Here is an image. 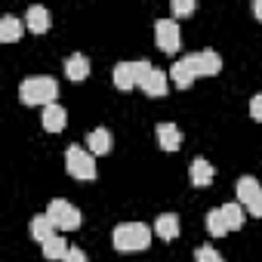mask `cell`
<instances>
[{
    "instance_id": "6da1fadb",
    "label": "cell",
    "mask_w": 262,
    "mask_h": 262,
    "mask_svg": "<svg viewBox=\"0 0 262 262\" xmlns=\"http://www.w3.org/2000/svg\"><path fill=\"white\" fill-rule=\"evenodd\" d=\"M111 244L120 253H139V250L151 247V228L145 222H120L111 231Z\"/></svg>"
},
{
    "instance_id": "7a4b0ae2",
    "label": "cell",
    "mask_w": 262,
    "mask_h": 262,
    "mask_svg": "<svg viewBox=\"0 0 262 262\" xmlns=\"http://www.w3.org/2000/svg\"><path fill=\"white\" fill-rule=\"evenodd\" d=\"M56 96H59V83L53 77H28L19 86V99L25 105H43L47 108V105H53Z\"/></svg>"
},
{
    "instance_id": "3957f363",
    "label": "cell",
    "mask_w": 262,
    "mask_h": 262,
    "mask_svg": "<svg viewBox=\"0 0 262 262\" xmlns=\"http://www.w3.org/2000/svg\"><path fill=\"white\" fill-rule=\"evenodd\" d=\"M65 167H68V173H71L74 179H83V182L96 179L93 151H86V148H80V145H71V148L65 151Z\"/></svg>"
},
{
    "instance_id": "277c9868",
    "label": "cell",
    "mask_w": 262,
    "mask_h": 262,
    "mask_svg": "<svg viewBox=\"0 0 262 262\" xmlns=\"http://www.w3.org/2000/svg\"><path fill=\"white\" fill-rule=\"evenodd\" d=\"M47 216L53 219V225L59 231H77L80 228V210L74 204H68V201H53Z\"/></svg>"
},
{
    "instance_id": "5b68a950",
    "label": "cell",
    "mask_w": 262,
    "mask_h": 262,
    "mask_svg": "<svg viewBox=\"0 0 262 262\" xmlns=\"http://www.w3.org/2000/svg\"><path fill=\"white\" fill-rule=\"evenodd\" d=\"M155 40L164 53H176L182 47V34H179V22L176 19H158L155 22Z\"/></svg>"
},
{
    "instance_id": "8992f818",
    "label": "cell",
    "mask_w": 262,
    "mask_h": 262,
    "mask_svg": "<svg viewBox=\"0 0 262 262\" xmlns=\"http://www.w3.org/2000/svg\"><path fill=\"white\" fill-rule=\"evenodd\" d=\"M185 62L194 68V74H198V77H213V74H219V71H222V59H219V53H216V50L191 53V56H185Z\"/></svg>"
},
{
    "instance_id": "52a82bcc",
    "label": "cell",
    "mask_w": 262,
    "mask_h": 262,
    "mask_svg": "<svg viewBox=\"0 0 262 262\" xmlns=\"http://www.w3.org/2000/svg\"><path fill=\"white\" fill-rule=\"evenodd\" d=\"M111 77H114V86L117 90H133V86H139L136 62H117L114 71H111Z\"/></svg>"
},
{
    "instance_id": "ba28073f",
    "label": "cell",
    "mask_w": 262,
    "mask_h": 262,
    "mask_svg": "<svg viewBox=\"0 0 262 262\" xmlns=\"http://www.w3.org/2000/svg\"><path fill=\"white\" fill-rule=\"evenodd\" d=\"M158 142H161L164 151H179V145H182V129L176 123H170V120L158 123Z\"/></svg>"
},
{
    "instance_id": "9c48e42d",
    "label": "cell",
    "mask_w": 262,
    "mask_h": 262,
    "mask_svg": "<svg viewBox=\"0 0 262 262\" xmlns=\"http://www.w3.org/2000/svg\"><path fill=\"white\" fill-rule=\"evenodd\" d=\"M167 86H170V71H161V68H155L148 77H145V83L139 86L145 96H151V99H161L164 93H167Z\"/></svg>"
},
{
    "instance_id": "30bf717a",
    "label": "cell",
    "mask_w": 262,
    "mask_h": 262,
    "mask_svg": "<svg viewBox=\"0 0 262 262\" xmlns=\"http://www.w3.org/2000/svg\"><path fill=\"white\" fill-rule=\"evenodd\" d=\"M25 28L34 31V34H43V31L50 28V10L40 7V4L28 7V13H25Z\"/></svg>"
},
{
    "instance_id": "8fae6325",
    "label": "cell",
    "mask_w": 262,
    "mask_h": 262,
    "mask_svg": "<svg viewBox=\"0 0 262 262\" xmlns=\"http://www.w3.org/2000/svg\"><path fill=\"white\" fill-rule=\"evenodd\" d=\"M188 173H191V185H198V188H207V185H213V176H216L213 164H210V161H204V158H194Z\"/></svg>"
},
{
    "instance_id": "7c38bea8",
    "label": "cell",
    "mask_w": 262,
    "mask_h": 262,
    "mask_svg": "<svg viewBox=\"0 0 262 262\" xmlns=\"http://www.w3.org/2000/svg\"><path fill=\"white\" fill-rule=\"evenodd\" d=\"M65 123H68V111L62 105L53 102V105L43 108V129H50V133H62Z\"/></svg>"
},
{
    "instance_id": "4fadbf2b",
    "label": "cell",
    "mask_w": 262,
    "mask_h": 262,
    "mask_svg": "<svg viewBox=\"0 0 262 262\" xmlns=\"http://www.w3.org/2000/svg\"><path fill=\"white\" fill-rule=\"evenodd\" d=\"M111 145H114V139H111V133H108L105 126L90 129V133H86V148H90L93 155H108V151H111Z\"/></svg>"
},
{
    "instance_id": "5bb4252c",
    "label": "cell",
    "mask_w": 262,
    "mask_h": 262,
    "mask_svg": "<svg viewBox=\"0 0 262 262\" xmlns=\"http://www.w3.org/2000/svg\"><path fill=\"white\" fill-rule=\"evenodd\" d=\"M65 74H68V80H86L90 77V59L83 53L68 56L65 59Z\"/></svg>"
},
{
    "instance_id": "9a60e30c",
    "label": "cell",
    "mask_w": 262,
    "mask_h": 262,
    "mask_svg": "<svg viewBox=\"0 0 262 262\" xmlns=\"http://www.w3.org/2000/svg\"><path fill=\"white\" fill-rule=\"evenodd\" d=\"M155 234L164 237V241L179 237V216H176V213H161V216L155 219Z\"/></svg>"
},
{
    "instance_id": "2e32d148",
    "label": "cell",
    "mask_w": 262,
    "mask_h": 262,
    "mask_svg": "<svg viewBox=\"0 0 262 262\" xmlns=\"http://www.w3.org/2000/svg\"><path fill=\"white\" fill-rule=\"evenodd\" d=\"M31 237L40 241V244H47V241L56 237V225H53V219H50L47 213H40V216L31 219Z\"/></svg>"
},
{
    "instance_id": "e0dca14e",
    "label": "cell",
    "mask_w": 262,
    "mask_h": 262,
    "mask_svg": "<svg viewBox=\"0 0 262 262\" xmlns=\"http://www.w3.org/2000/svg\"><path fill=\"white\" fill-rule=\"evenodd\" d=\"M22 31H25L22 19H16V16H4V19H0V40H4V43H16L22 37Z\"/></svg>"
},
{
    "instance_id": "ac0fdd59",
    "label": "cell",
    "mask_w": 262,
    "mask_h": 262,
    "mask_svg": "<svg viewBox=\"0 0 262 262\" xmlns=\"http://www.w3.org/2000/svg\"><path fill=\"white\" fill-rule=\"evenodd\" d=\"M262 194V185L253 179V176H244V179H237V204L241 207H247L250 201H256Z\"/></svg>"
},
{
    "instance_id": "d6986e66",
    "label": "cell",
    "mask_w": 262,
    "mask_h": 262,
    "mask_svg": "<svg viewBox=\"0 0 262 262\" xmlns=\"http://www.w3.org/2000/svg\"><path fill=\"white\" fill-rule=\"evenodd\" d=\"M170 74H173V83H176L179 90H188V86L194 83V77H198V74H194V68H191L185 59L173 62V71H170Z\"/></svg>"
},
{
    "instance_id": "ffe728a7",
    "label": "cell",
    "mask_w": 262,
    "mask_h": 262,
    "mask_svg": "<svg viewBox=\"0 0 262 262\" xmlns=\"http://www.w3.org/2000/svg\"><path fill=\"white\" fill-rule=\"evenodd\" d=\"M207 231L213 234V237H222V234H228L231 228H228V222H225V216H222V207H216V210H210L207 213Z\"/></svg>"
},
{
    "instance_id": "44dd1931",
    "label": "cell",
    "mask_w": 262,
    "mask_h": 262,
    "mask_svg": "<svg viewBox=\"0 0 262 262\" xmlns=\"http://www.w3.org/2000/svg\"><path fill=\"white\" fill-rule=\"evenodd\" d=\"M68 250H71V247H68V241H65V237H59V234H56L53 241H47V244H43V256H47V259H65V256H68Z\"/></svg>"
},
{
    "instance_id": "7402d4cb",
    "label": "cell",
    "mask_w": 262,
    "mask_h": 262,
    "mask_svg": "<svg viewBox=\"0 0 262 262\" xmlns=\"http://www.w3.org/2000/svg\"><path fill=\"white\" fill-rule=\"evenodd\" d=\"M222 216H225V222H228L231 231H237V228L244 225V210H241L237 201H234V204H222Z\"/></svg>"
},
{
    "instance_id": "603a6c76",
    "label": "cell",
    "mask_w": 262,
    "mask_h": 262,
    "mask_svg": "<svg viewBox=\"0 0 262 262\" xmlns=\"http://www.w3.org/2000/svg\"><path fill=\"white\" fill-rule=\"evenodd\" d=\"M194 10H198L194 0H173V19L176 16H191Z\"/></svg>"
},
{
    "instance_id": "cb8c5ba5",
    "label": "cell",
    "mask_w": 262,
    "mask_h": 262,
    "mask_svg": "<svg viewBox=\"0 0 262 262\" xmlns=\"http://www.w3.org/2000/svg\"><path fill=\"white\" fill-rule=\"evenodd\" d=\"M194 259H198V262H225V259H222V256H219L213 247H198Z\"/></svg>"
},
{
    "instance_id": "d4e9b609",
    "label": "cell",
    "mask_w": 262,
    "mask_h": 262,
    "mask_svg": "<svg viewBox=\"0 0 262 262\" xmlns=\"http://www.w3.org/2000/svg\"><path fill=\"white\" fill-rule=\"evenodd\" d=\"M250 114H253V120H262V93H256L250 99Z\"/></svg>"
},
{
    "instance_id": "484cf974",
    "label": "cell",
    "mask_w": 262,
    "mask_h": 262,
    "mask_svg": "<svg viewBox=\"0 0 262 262\" xmlns=\"http://www.w3.org/2000/svg\"><path fill=\"white\" fill-rule=\"evenodd\" d=\"M247 213H250V216H256V219H262V194H259L256 201H250V204H247Z\"/></svg>"
},
{
    "instance_id": "4316f807",
    "label": "cell",
    "mask_w": 262,
    "mask_h": 262,
    "mask_svg": "<svg viewBox=\"0 0 262 262\" xmlns=\"http://www.w3.org/2000/svg\"><path fill=\"white\" fill-rule=\"evenodd\" d=\"M62 262H86V253H83V250H77V247H71V250H68V256H65Z\"/></svg>"
},
{
    "instance_id": "83f0119b",
    "label": "cell",
    "mask_w": 262,
    "mask_h": 262,
    "mask_svg": "<svg viewBox=\"0 0 262 262\" xmlns=\"http://www.w3.org/2000/svg\"><path fill=\"white\" fill-rule=\"evenodd\" d=\"M253 16L262 19V0H256V4H253Z\"/></svg>"
}]
</instances>
